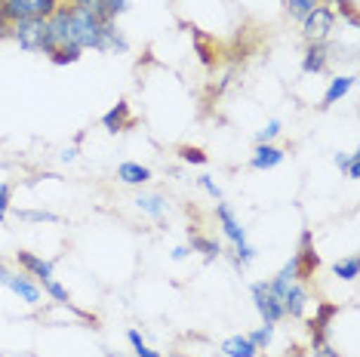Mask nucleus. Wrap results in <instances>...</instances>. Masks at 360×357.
Listing matches in <instances>:
<instances>
[{
  "label": "nucleus",
  "instance_id": "412c9836",
  "mask_svg": "<svg viewBox=\"0 0 360 357\" xmlns=\"http://www.w3.org/2000/svg\"><path fill=\"white\" fill-rule=\"evenodd\" d=\"M335 167H339V173H345L348 178H360V154L357 151L335 154Z\"/></svg>",
  "mask_w": 360,
  "mask_h": 357
},
{
  "label": "nucleus",
  "instance_id": "2f4dec72",
  "mask_svg": "<svg viewBox=\"0 0 360 357\" xmlns=\"http://www.w3.org/2000/svg\"><path fill=\"white\" fill-rule=\"evenodd\" d=\"M19 219H25V222H59L56 213H31V209H19Z\"/></svg>",
  "mask_w": 360,
  "mask_h": 357
},
{
  "label": "nucleus",
  "instance_id": "a211bd4d",
  "mask_svg": "<svg viewBox=\"0 0 360 357\" xmlns=\"http://www.w3.org/2000/svg\"><path fill=\"white\" fill-rule=\"evenodd\" d=\"M188 247H191V253H200L203 259H207V262H212V259L222 256V243L212 240V238H207V234H194Z\"/></svg>",
  "mask_w": 360,
  "mask_h": 357
},
{
  "label": "nucleus",
  "instance_id": "9d476101",
  "mask_svg": "<svg viewBox=\"0 0 360 357\" xmlns=\"http://www.w3.org/2000/svg\"><path fill=\"white\" fill-rule=\"evenodd\" d=\"M286 160V151L281 148V145H274V142H256V148H252V157H250V167L252 169H274V167H281Z\"/></svg>",
  "mask_w": 360,
  "mask_h": 357
},
{
  "label": "nucleus",
  "instance_id": "b1692460",
  "mask_svg": "<svg viewBox=\"0 0 360 357\" xmlns=\"http://www.w3.org/2000/svg\"><path fill=\"white\" fill-rule=\"evenodd\" d=\"M283 6H286V13H290V19L302 22L314 6H321V0H283Z\"/></svg>",
  "mask_w": 360,
  "mask_h": 357
},
{
  "label": "nucleus",
  "instance_id": "f257e3e1",
  "mask_svg": "<svg viewBox=\"0 0 360 357\" xmlns=\"http://www.w3.org/2000/svg\"><path fill=\"white\" fill-rule=\"evenodd\" d=\"M62 6V0H4L0 6V19L6 25L13 22H28V19H50Z\"/></svg>",
  "mask_w": 360,
  "mask_h": 357
},
{
  "label": "nucleus",
  "instance_id": "423d86ee",
  "mask_svg": "<svg viewBox=\"0 0 360 357\" xmlns=\"http://www.w3.org/2000/svg\"><path fill=\"white\" fill-rule=\"evenodd\" d=\"M250 296H252V305H256L262 323H274V327H277V323L283 320V305H281V299L268 290V280H256V283H252Z\"/></svg>",
  "mask_w": 360,
  "mask_h": 357
},
{
  "label": "nucleus",
  "instance_id": "f03ea898",
  "mask_svg": "<svg viewBox=\"0 0 360 357\" xmlns=\"http://www.w3.org/2000/svg\"><path fill=\"white\" fill-rule=\"evenodd\" d=\"M335 22H339V15H335L326 4L314 6V10L302 19V37H305V44H330Z\"/></svg>",
  "mask_w": 360,
  "mask_h": 357
},
{
  "label": "nucleus",
  "instance_id": "aec40b11",
  "mask_svg": "<svg viewBox=\"0 0 360 357\" xmlns=\"http://www.w3.org/2000/svg\"><path fill=\"white\" fill-rule=\"evenodd\" d=\"M321 4H326L330 10L339 15V19H345L351 28H357V10H354V0H321Z\"/></svg>",
  "mask_w": 360,
  "mask_h": 357
},
{
  "label": "nucleus",
  "instance_id": "cd10ccee",
  "mask_svg": "<svg viewBox=\"0 0 360 357\" xmlns=\"http://www.w3.org/2000/svg\"><path fill=\"white\" fill-rule=\"evenodd\" d=\"M80 53L84 50H77V46H59V50L50 56V62L53 65H75L80 59Z\"/></svg>",
  "mask_w": 360,
  "mask_h": 357
},
{
  "label": "nucleus",
  "instance_id": "f8f14e48",
  "mask_svg": "<svg viewBox=\"0 0 360 357\" xmlns=\"http://www.w3.org/2000/svg\"><path fill=\"white\" fill-rule=\"evenodd\" d=\"M326 65H330V46L326 44H305L302 71H305V74H323Z\"/></svg>",
  "mask_w": 360,
  "mask_h": 357
},
{
  "label": "nucleus",
  "instance_id": "4468645a",
  "mask_svg": "<svg viewBox=\"0 0 360 357\" xmlns=\"http://www.w3.org/2000/svg\"><path fill=\"white\" fill-rule=\"evenodd\" d=\"M136 207H139V209H142V213H145V216L158 219V222H160V219H163V216H167V209H169V204H167V197H163V194H160V191H142V194H139V197H136Z\"/></svg>",
  "mask_w": 360,
  "mask_h": 357
},
{
  "label": "nucleus",
  "instance_id": "f3484780",
  "mask_svg": "<svg viewBox=\"0 0 360 357\" xmlns=\"http://www.w3.org/2000/svg\"><path fill=\"white\" fill-rule=\"evenodd\" d=\"M225 357H259V348L250 342V336H228L222 342Z\"/></svg>",
  "mask_w": 360,
  "mask_h": 357
},
{
  "label": "nucleus",
  "instance_id": "a878e982",
  "mask_svg": "<svg viewBox=\"0 0 360 357\" xmlns=\"http://www.w3.org/2000/svg\"><path fill=\"white\" fill-rule=\"evenodd\" d=\"M250 336V342L259 348V351H265L268 345H271V339H274V323H262L259 330H252V332H247Z\"/></svg>",
  "mask_w": 360,
  "mask_h": 357
},
{
  "label": "nucleus",
  "instance_id": "bb28decb",
  "mask_svg": "<svg viewBox=\"0 0 360 357\" xmlns=\"http://www.w3.org/2000/svg\"><path fill=\"white\" fill-rule=\"evenodd\" d=\"M256 247H252V243L247 240V243H240V247H234V265L237 268H247V265H252L256 262Z\"/></svg>",
  "mask_w": 360,
  "mask_h": 357
},
{
  "label": "nucleus",
  "instance_id": "ddd939ff",
  "mask_svg": "<svg viewBox=\"0 0 360 357\" xmlns=\"http://www.w3.org/2000/svg\"><path fill=\"white\" fill-rule=\"evenodd\" d=\"M151 167L145 164H136V160H124V164H117V178L124 185H133V188H142V185L151 182Z\"/></svg>",
  "mask_w": 360,
  "mask_h": 357
},
{
  "label": "nucleus",
  "instance_id": "473e14b6",
  "mask_svg": "<svg viewBox=\"0 0 360 357\" xmlns=\"http://www.w3.org/2000/svg\"><path fill=\"white\" fill-rule=\"evenodd\" d=\"M169 256H173V262H182V259H188V256H191V247H176V249H173V253H169Z\"/></svg>",
  "mask_w": 360,
  "mask_h": 357
},
{
  "label": "nucleus",
  "instance_id": "f704fd0d",
  "mask_svg": "<svg viewBox=\"0 0 360 357\" xmlns=\"http://www.w3.org/2000/svg\"><path fill=\"white\" fill-rule=\"evenodd\" d=\"M0 6H4V0H0Z\"/></svg>",
  "mask_w": 360,
  "mask_h": 357
},
{
  "label": "nucleus",
  "instance_id": "1a4fd4ad",
  "mask_svg": "<svg viewBox=\"0 0 360 357\" xmlns=\"http://www.w3.org/2000/svg\"><path fill=\"white\" fill-rule=\"evenodd\" d=\"M216 219H219V225H222V234L228 240L234 243V247H240V243H247V228L240 225V219L234 216V209L225 204V200H216Z\"/></svg>",
  "mask_w": 360,
  "mask_h": 357
},
{
  "label": "nucleus",
  "instance_id": "7c9ffc66",
  "mask_svg": "<svg viewBox=\"0 0 360 357\" xmlns=\"http://www.w3.org/2000/svg\"><path fill=\"white\" fill-rule=\"evenodd\" d=\"M198 185H200V188L210 194L212 200H222V188H219V185H216V178H212V176H200V178H198Z\"/></svg>",
  "mask_w": 360,
  "mask_h": 357
},
{
  "label": "nucleus",
  "instance_id": "7ed1b4c3",
  "mask_svg": "<svg viewBox=\"0 0 360 357\" xmlns=\"http://www.w3.org/2000/svg\"><path fill=\"white\" fill-rule=\"evenodd\" d=\"M10 40L19 44L25 53H44L46 56V19H28V22H13Z\"/></svg>",
  "mask_w": 360,
  "mask_h": 357
},
{
  "label": "nucleus",
  "instance_id": "393cba45",
  "mask_svg": "<svg viewBox=\"0 0 360 357\" xmlns=\"http://www.w3.org/2000/svg\"><path fill=\"white\" fill-rule=\"evenodd\" d=\"M40 290H44V293L50 296L53 302H59V305H71V296H68V290H65V287H62V283L56 280V278L44 280V283H40Z\"/></svg>",
  "mask_w": 360,
  "mask_h": 357
},
{
  "label": "nucleus",
  "instance_id": "4be33fe9",
  "mask_svg": "<svg viewBox=\"0 0 360 357\" xmlns=\"http://www.w3.org/2000/svg\"><path fill=\"white\" fill-rule=\"evenodd\" d=\"M127 342H129V348H133V354H136V357H163L160 351H154V348L145 342L142 332H139V330H127Z\"/></svg>",
  "mask_w": 360,
  "mask_h": 357
},
{
  "label": "nucleus",
  "instance_id": "6ab92c4d",
  "mask_svg": "<svg viewBox=\"0 0 360 357\" xmlns=\"http://www.w3.org/2000/svg\"><path fill=\"white\" fill-rule=\"evenodd\" d=\"M333 274L339 280H357L360 278V262H357V256L351 253V256H345V259H339V262H333Z\"/></svg>",
  "mask_w": 360,
  "mask_h": 357
},
{
  "label": "nucleus",
  "instance_id": "c85d7f7f",
  "mask_svg": "<svg viewBox=\"0 0 360 357\" xmlns=\"http://www.w3.org/2000/svg\"><path fill=\"white\" fill-rule=\"evenodd\" d=\"M281 133H283V124H281V120H277V117H271V120H268L265 126L259 129L256 142H274V139H277V136H281Z\"/></svg>",
  "mask_w": 360,
  "mask_h": 357
},
{
  "label": "nucleus",
  "instance_id": "2eb2a0df",
  "mask_svg": "<svg viewBox=\"0 0 360 357\" xmlns=\"http://www.w3.org/2000/svg\"><path fill=\"white\" fill-rule=\"evenodd\" d=\"M354 80H357V77H351V74L333 77V80H330V86H326V93H323V99H321V108H333L335 102L345 99V96L351 93V86H354Z\"/></svg>",
  "mask_w": 360,
  "mask_h": 357
},
{
  "label": "nucleus",
  "instance_id": "39448f33",
  "mask_svg": "<svg viewBox=\"0 0 360 357\" xmlns=\"http://www.w3.org/2000/svg\"><path fill=\"white\" fill-rule=\"evenodd\" d=\"M268 290L281 299V305H283V318H305V311H308V302H311V296H308V283H286V287H271L268 283Z\"/></svg>",
  "mask_w": 360,
  "mask_h": 357
},
{
  "label": "nucleus",
  "instance_id": "9b49d317",
  "mask_svg": "<svg viewBox=\"0 0 360 357\" xmlns=\"http://www.w3.org/2000/svg\"><path fill=\"white\" fill-rule=\"evenodd\" d=\"M133 124H136V117H133V111H129L127 102H117L111 111H105V115H102V129H105V133H111V136L127 133Z\"/></svg>",
  "mask_w": 360,
  "mask_h": 357
},
{
  "label": "nucleus",
  "instance_id": "20e7f679",
  "mask_svg": "<svg viewBox=\"0 0 360 357\" xmlns=\"http://www.w3.org/2000/svg\"><path fill=\"white\" fill-rule=\"evenodd\" d=\"M0 287H6L10 293H15L22 299V302H28V305H37L40 299H44V290H40V283L34 278H28L25 271H10L4 262H0Z\"/></svg>",
  "mask_w": 360,
  "mask_h": 357
},
{
  "label": "nucleus",
  "instance_id": "72a5a7b5",
  "mask_svg": "<svg viewBox=\"0 0 360 357\" xmlns=\"http://www.w3.org/2000/svg\"><path fill=\"white\" fill-rule=\"evenodd\" d=\"M75 157H77V145H68V148L62 151V160H65V164H71Z\"/></svg>",
  "mask_w": 360,
  "mask_h": 357
},
{
  "label": "nucleus",
  "instance_id": "dca6fc26",
  "mask_svg": "<svg viewBox=\"0 0 360 357\" xmlns=\"http://www.w3.org/2000/svg\"><path fill=\"white\" fill-rule=\"evenodd\" d=\"M129 50V44H127V37L120 34V28H117V22H105V28H102V46H99V53H127Z\"/></svg>",
  "mask_w": 360,
  "mask_h": 357
},
{
  "label": "nucleus",
  "instance_id": "6e6552de",
  "mask_svg": "<svg viewBox=\"0 0 360 357\" xmlns=\"http://www.w3.org/2000/svg\"><path fill=\"white\" fill-rule=\"evenodd\" d=\"M15 262H19L22 271H25L28 278H34L37 283L50 280V278H53V271H56V265L50 262V259L31 253V249H19V253H15Z\"/></svg>",
  "mask_w": 360,
  "mask_h": 357
},
{
  "label": "nucleus",
  "instance_id": "c756f323",
  "mask_svg": "<svg viewBox=\"0 0 360 357\" xmlns=\"http://www.w3.org/2000/svg\"><path fill=\"white\" fill-rule=\"evenodd\" d=\"M10 207H13V185L0 182V222L6 219V213H10Z\"/></svg>",
  "mask_w": 360,
  "mask_h": 357
},
{
  "label": "nucleus",
  "instance_id": "5701e85b",
  "mask_svg": "<svg viewBox=\"0 0 360 357\" xmlns=\"http://www.w3.org/2000/svg\"><path fill=\"white\" fill-rule=\"evenodd\" d=\"M179 160H182V164H191V167H203L207 164V151L203 148H198V145H179Z\"/></svg>",
  "mask_w": 360,
  "mask_h": 357
},
{
  "label": "nucleus",
  "instance_id": "0eeeda50",
  "mask_svg": "<svg viewBox=\"0 0 360 357\" xmlns=\"http://www.w3.org/2000/svg\"><path fill=\"white\" fill-rule=\"evenodd\" d=\"M299 259V271H302V283H311L317 278V271H321V256H317L314 249V238H311V231H302L299 238V249L292 253Z\"/></svg>",
  "mask_w": 360,
  "mask_h": 357
}]
</instances>
